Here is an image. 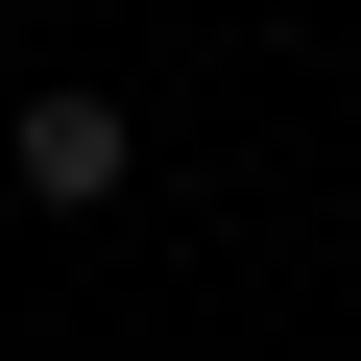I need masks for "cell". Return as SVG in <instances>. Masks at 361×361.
Masks as SVG:
<instances>
[{
    "instance_id": "cell-1",
    "label": "cell",
    "mask_w": 361,
    "mask_h": 361,
    "mask_svg": "<svg viewBox=\"0 0 361 361\" xmlns=\"http://www.w3.org/2000/svg\"><path fill=\"white\" fill-rule=\"evenodd\" d=\"M121 169H145V121H121L97 73H73V97H25V193H49V217H97Z\"/></svg>"
}]
</instances>
